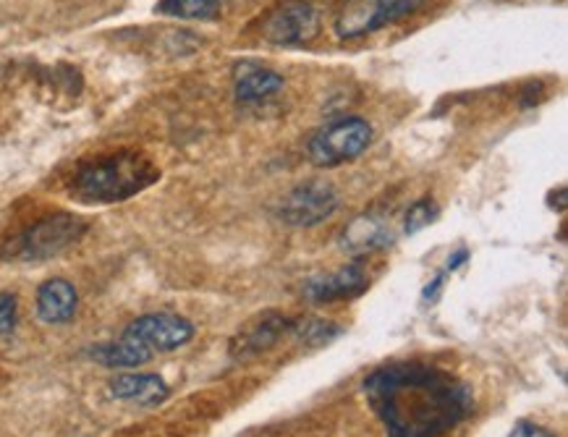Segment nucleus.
Wrapping results in <instances>:
<instances>
[{"label": "nucleus", "mask_w": 568, "mask_h": 437, "mask_svg": "<svg viewBox=\"0 0 568 437\" xmlns=\"http://www.w3.org/2000/svg\"><path fill=\"white\" fill-rule=\"evenodd\" d=\"M362 388L390 437H446L475 411L469 385L433 364H383Z\"/></svg>", "instance_id": "1"}, {"label": "nucleus", "mask_w": 568, "mask_h": 437, "mask_svg": "<svg viewBox=\"0 0 568 437\" xmlns=\"http://www.w3.org/2000/svg\"><path fill=\"white\" fill-rule=\"evenodd\" d=\"M160 171L140 152H115L79 167L71 179V194L87 205H113L126 202L155 184Z\"/></svg>", "instance_id": "2"}, {"label": "nucleus", "mask_w": 568, "mask_h": 437, "mask_svg": "<svg viewBox=\"0 0 568 437\" xmlns=\"http://www.w3.org/2000/svg\"><path fill=\"white\" fill-rule=\"evenodd\" d=\"M373 142V126L359 115H338L320 126L307 144L312 163L320 167H338L352 163Z\"/></svg>", "instance_id": "3"}, {"label": "nucleus", "mask_w": 568, "mask_h": 437, "mask_svg": "<svg viewBox=\"0 0 568 437\" xmlns=\"http://www.w3.org/2000/svg\"><path fill=\"white\" fill-rule=\"evenodd\" d=\"M419 6L422 0H346L333 27L341 40H356L412 17Z\"/></svg>", "instance_id": "4"}, {"label": "nucleus", "mask_w": 568, "mask_h": 437, "mask_svg": "<svg viewBox=\"0 0 568 437\" xmlns=\"http://www.w3.org/2000/svg\"><path fill=\"white\" fill-rule=\"evenodd\" d=\"M84 233H87V223L77 215L58 213V215L42 217V221L29 225L24 236L19 238L17 254L27 262L50 260L55 257V254L69 250V246H74Z\"/></svg>", "instance_id": "5"}, {"label": "nucleus", "mask_w": 568, "mask_h": 437, "mask_svg": "<svg viewBox=\"0 0 568 437\" xmlns=\"http://www.w3.org/2000/svg\"><path fill=\"white\" fill-rule=\"evenodd\" d=\"M320 17L310 0H283L262 19L260 34L281 48L307 45L317 38Z\"/></svg>", "instance_id": "6"}, {"label": "nucleus", "mask_w": 568, "mask_h": 437, "mask_svg": "<svg viewBox=\"0 0 568 437\" xmlns=\"http://www.w3.org/2000/svg\"><path fill=\"white\" fill-rule=\"evenodd\" d=\"M338 205L341 200L336 189L331 184L312 181V184L296 186L294 192L283 196L275 215H278L281 223L291 225V228H312V225L327 221V217L336 213Z\"/></svg>", "instance_id": "7"}, {"label": "nucleus", "mask_w": 568, "mask_h": 437, "mask_svg": "<svg viewBox=\"0 0 568 437\" xmlns=\"http://www.w3.org/2000/svg\"><path fill=\"white\" fill-rule=\"evenodd\" d=\"M123 335L136 344L148 348V352H176L194 338V325L179 315L169 312H155V315L136 317Z\"/></svg>", "instance_id": "8"}, {"label": "nucleus", "mask_w": 568, "mask_h": 437, "mask_svg": "<svg viewBox=\"0 0 568 437\" xmlns=\"http://www.w3.org/2000/svg\"><path fill=\"white\" fill-rule=\"evenodd\" d=\"M291 319L283 317L281 312H262L250 319L242 331L231 338V359L233 362H250L254 356L271 352V348L283 338V333L291 331Z\"/></svg>", "instance_id": "9"}, {"label": "nucleus", "mask_w": 568, "mask_h": 437, "mask_svg": "<svg viewBox=\"0 0 568 437\" xmlns=\"http://www.w3.org/2000/svg\"><path fill=\"white\" fill-rule=\"evenodd\" d=\"M369 286L367 273L362 271V265H348L341 267L336 273L320 275V278L307 281L304 286V296L312 304H333V302H348V298L362 296Z\"/></svg>", "instance_id": "10"}, {"label": "nucleus", "mask_w": 568, "mask_h": 437, "mask_svg": "<svg viewBox=\"0 0 568 437\" xmlns=\"http://www.w3.org/2000/svg\"><path fill=\"white\" fill-rule=\"evenodd\" d=\"M390 242V223L385 221V215L377 213L356 215L354 221L341 231V250L352 254V257H364V254L385 250Z\"/></svg>", "instance_id": "11"}, {"label": "nucleus", "mask_w": 568, "mask_h": 437, "mask_svg": "<svg viewBox=\"0 0 568 437\" xmlns=\"http://www.w3.org/2000/svg\"><path fill=\"white\" fill-rule=\"evenodd\" d=\"M283 90V77L278 71L267 69L254 61H244L236 65V74H233V94H236V103L242 105H257L265 100L275 98Z\"/></svg>", "instance_id": "12"}, {"label": "nucleus", "mask_w": 568, "mask_h": 437, "mask_svg": "<svg viewBox=\"0 0 568 437\" xmlns=\"http://www.w3.org/2000/svg\"><path fill=\"white\" fill-rule=\"evenodd\" d=\"M111 396L119 400H131V404L140 406H158L169 398V385L163 383V377L158 375H144V373H126L113 377L111 385Z\"/></svg>", "instance_id": "13"}, {"label": "nucleus", "mask_w": 568, "mask_h": 437, "mask_svg": "<svg viewBox=\"0 0 568 437\" xmlns=\"http://www.w3.org/2000/svg\"><path fill=\"white\" fill-rule=\"evenodd\" d=\"M77 288L69 281L53 278L38 291V315L48 325H63L77 315Z\"/></svg>", "instance_id": "14"}, {"label": "nucleus", "mask_w": 568, "mask_h": 437, "mask_svg": "<svg viewBox=\"0 0 568 437\" xmlns=\"http://www.w3.org/2000/svg\"><path fill=\"white\" fill-rule=\"evenodd\" d=\"M90 359L103 364L108 369H129V367H142L152 359V352L136 344V341L121 335L113 344H98L90 348Z\"/></svg>", "instance_id": "15"}, {"label": "nucleus", "mask_w": 568, "mask_h": 437, "mask_svg": "<svg viewBox=\"0 0 568 437\" xmlns=\"http://www.w3.org/2000/svg\"><path fill=\"white\" fill-rule=\"evenodd\" d=\"M223 9V0H160L155 11L160 17L186 19V21H207L215 19Z\"/></svg>", "instance_id": "16"}, {"label": "nucleus", "mask_w": 568, "mask_h": 437, "mask_svg": "<svg viewBox=\"0 0 568 437\" xmlns=\"http://www.w3.org/2000/svg\"><path fill=\"white\" fill-rule=\"evenodd\" d=\"M294 331L298 333V338L310 346H325L341 335L336 325L323 323V319H312V323H307V325H294Z\"/></svg>", "instance_id": "17"}, {"label": "nucleus", "mask_w": 568, "mask_h": 437, "mask_svg": "<svg viewBox=\"0 0 568 437\" xmlns=\"http://www.w3.org/2000/svg\"><path fill=\"white\" fill-rule=\"evenodd\" d=\"M435 215H438V207L433 205V200L414 202L409 213H406V233H417L422 228H427V225L435 221Z\"/></svg>", "instance_id": "18"}, {"label": "nucleus", "mask_w": 568, "mask_h": 437, "mask_svg": "<svg viewBox=\"0 0 568 437\" xmlns=\"http://www.w3.org/2000/svg\"><path fill=\"white\" fill-rule=\"evenodd\" d=\"M17 309H19V304H17V296L13 294H0V338H3V335H9L13 327H17Z\"/></svg>", "instance_id": "19"}, {"label": "nucleus", "mask_w": 568, "mask_h": 437, "mask_svg": "<svg viewBox=\"0 0 568 437\" xmlns=\"http://www.w3.org/2000/svg\"><path fill=\"white\" fill-rule=\"evenodd\" d=\"M508 437H556V435H552L550 429L535 425V421L524 419V421H516L511 435H508Z\"/></svg>", "instance_id": "20"}]
</instances>
